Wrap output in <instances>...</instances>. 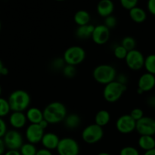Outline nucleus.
Here are the masks:
<instances>
[{"label": "nucleus", "instance_id": "c756f323", "mask_svg": "<svg viewBox=\"0 0 155 155\" xmlns=\"http://www.w3.org/2000/svg\"><path fill=\"white\" fill-rule=\"evenodd\" d=\"M62 73L66 78L71 79L75 77L77 74V68L73 65L66 64L62 70Z\"/></svg>", "mask_w": 155, "mask_h": 155}, {"label": "nucleus", "instance_id": "c9c22d12", "mask_svg": "<svg viewBox=\"0 0 155 155\" xmlns=\"http://www.w3.org/2000/svg\"><path fill=\"white\" fill-rule=\"evenodd\" d=\"M7 125L2 118L0 117V138L2 139L7 133Z\"/></svg>", "mask_w": 155, "mask_h": 155}, {"label": "nucleus", "instance_id": "a878e982", "mask_svg": "<svg viewBox=\"0 0 155 155\" xmlns=\"http://www.w3.org/2000/svg\"><path fill=\"white\" fill-rule=\"evenodd\" d=\"M37 151L36 145L29 142L24 143L19 150L21 155H36Z\"/></svg>", "mask_w": 155, "mask_h": 155}, {"label": "nucleus", "instance_id": "b1692460", "mask_svg": "<svg viewBox=\"0 0 155 155\" xmlns=\"http://www.w3.org/2000/svg\"><path fill=\"white\" fill-rule=\"evenodd\" d=\"M110 120V114L107 110H100L95 116V124L102 127L107 125Z\"/></svg>", "mask_w": 155, "mask_h": 155}, {"label": "nucleus", "instance_id": "aec40b11", "mask_svg": "<svg viewBox=\"0 0 155 155\" xmlns=\"http://www.w3.org/2000/svg\"><path fill=\"white\" fill-rule=\"evenodd\" d=\"M74 22L77 24L78 27L88 25L91 21V15L87 11L79 10L74 15Z\"/></svg>", "mask_w": 155, "mask_h": 155}, {"label": "nucleus", "instance_id": "79ce46f5", "mask_svg": "<svg viewBox=\"0 0 155 155\" xmlns=\"http://www.w3.org/2000/svg\"><path fill=\"white\" fill-rule=\"evenodd\" d=\"M4 155H21L19 151H15V150H8L5 153Z\"/></svg>", "mask_w": 155, "mask_h": 155}, {"label": "nucleus", "instance_id": "6e6552de", "mask_svg": "<svg viewBox=\"0 0 155 155\" xmlns=\"http://www.w3.org/2000/svg\"><path fill=\"white\" fill-rule=\"evenodd\" d=\"M5 147L8 150L19 151L24 145V139L21 133L17 130H11L7 131L3 137Z\"/></svg>", "mask_w": 155, "mask_h": 155}, {"label": "nucleus", "instance_id": "dca6fc26", "mask_svg": "<svg viewBox=\"0 0 155 155\" xmlns=\"http://www.w3.org/2000/svg\"><path fill=\"white\" fill-rule=\"evenodd\" d=\"M27 122V116L24 112H12L9 117V123L15 130L22 129L25 127Z\"/></svg>", "mask_w": 155, "mask_h": 155}, {"label": "nucleus", "instance_id": "f257e3e1", "mask_svg": "<svg viewBox=\"0 0 155 155\" xmlns=\"http://www.w3.org/2000/svg\"><path fill=\"white\" fill-rule=\"evenodd\" d=\"M44 119L49 124H57L64 122L68 115L66 106L60 101L49 103L42 110Z\"/></svg>", "mask_w": 155, "mask_h": 155}, {"label": "nucleus", "instance_id": "ea45409f", "mask_svg": "<svg viewBox=\"0 0 155 155\" xmlns=\"http://www.w3.org/2000/svg\"><path fill=\"white\" fill-rule=\"evenodd\" d=\"M5 142L3 141V139L0 138V155L5 154Z\"/></svg>", "mask_w": 155, "mask_h": 155}, {"label": "nucleus", "instance_id": "393cba45", "mask_svg": "<svg viewBox=\"0 0 155 155\" xmlns=\"http://www.w3.org/2000/svg\"><path fill=\"white\" fill-rule=\"evenodd\" d=\"M144 68L146 70L147 73L155 75V54H148L145 58Z\"/></svg>", "mask_w": 155, "mask_h": 155}, {"label": "nucleus", "instance_id": "7c9ffc66", "mask_svg": "<svg viewBox=\"0 0 155 155\" xmlns=\"http://www.w3.org/2000/svg\"><path fill=\"white\" fill-rule=\"evenodd\" d=\"M120 3L124 8L130 11L134 8L137 7L139 2L137 0H121Z\"/></svg>", "mask_w": 155, "mask_h": 155}, {"label": "nucleus", "instance_id": "4c0bfd02", "mask_svg": "<svg viewBox=\"0 0 155 155\" xmlns=\"http://www.w3.org/2000/svg\"><path fill=\"white\" fill-rule=\"evenodd\" d=\"M115 80L117 81L118 83H121V84L126 85V86H127V83L128 82V79H127V77L125 74H120V75L117 76Z\"/></svg>", "mask_w": 155, "mask_h": 155}, {"label": "nucleus", "instance_id": "2f4dec72", "mask_svg": "<svg viewBox=\"0 0 155 155\" xmlns=\"http://www.w3.org/2000/svg\"><path fill=\"white\" fill-rule=\"evenodd\" d=\"M120 155H140L137 148L133 146L124 147L120 151Z\"/></svg>", "mask_w": 155, "mask_h": 155}, {"label": "nucleus", "instance_id": "f8f14e48", "mask_svg": "<svg viewBox=\"0 0 155 155\" xmlns=\"http://www.w3.org/2000/svg\"><path fill=\"white\" fill-rule=\"evenodd\" d=\"M44 134V130L39 127V124H30L25 131L26 139L29 143L33 145L41 142Z\"/></svg>", "mask_w": 155, "mask_h": 155}, {"label": "nucleus", "instance_id": "4be33fe9", "mask_svg": "<svg viewBox=\"0 0 155 155\" xmlns=\"http://www.w3.org/2000/svg\"><path fill=\"white\" fill-rule=\"evenodd\" d=\"M95 26L92 25V24L78 27L76 30V36L79 39H89V37H92V35L95 30Z\"/></svg>", "mask_w": 155, "mask_h": 155}, {"label": "nucleus", "instance_id": "a19ab883", "mask_svg": "<svg viewBox=\"0 0 155 155\" xmlns=\"http://www.w3.org/2000/svg\"><path fill=\"white\" fill-rule=\"evenodd\" d=\"M48 124H48V123L47 122V121L45 120V119H44V120H42L41 121L40 123H39V127H40L42 129V130H45V129H46L47 127H48Z\"/></svg>", "mask_w": 155, "mask_h": 155}, {"label": "nucleus", "instance_id": "bb28decb", "mask_svg": "<svg viewBox=\"0 0 155 155\" xmlns=\"http://www.w3.org/2000/svg\"><path fill=\"white\" fill-rule=\"evenodd\" d=\"M121 45L128 51H132V50L136 49V42L135 39L132 36H125L121 41Z\"/></svg>", "mask_w": 155, "mask_h": 155}, {"label": "nucleus", "instance_id": "3c124183", "mask_svg": "<svg viewBox=\"0 0 155 155\" xmlns=\"http://www.w3.org/2000/svg\"><path fill=\"white\" fill-rule=\"evenodd\" d=\"M1 27H2V24H1V21H0V30H1Z\"/></svg>", "mask_w": 155, "mask_h": 155}, {"label": "nucleus", "instance_id": "0eeeda50", "mask_svg": "<svg viewBox=\"0 0 155 155\" xmlns=\"http://www.w3.org/2000/svg\"><path fill=\"white\" fill-rule=\"evenodd\" d=\"M56 150L58 155H79L80 145L73 138L64 137L61 139Z\"/></svg>", "mask_w": 155, "mask_h": 155}, {"label": "nucleus", "instance_id": "de8ad7c7", "mask_svg": "<svg viewBox=\"0 0 155 155\" xmlns=\"http://www.w3.org/2000/svg\"><path fill=\"white\" fill-rule=\"evenodd\" d=\"M137 93L139 94V95H142V94H143L144 93V92L142 90H141L140 89H139V88H138V89H137Z\"/></svg>", "mask_w": 155, "mask_h": 155}, {"label": "nucleus", "instance_id": "09e8293b", "mask_svg": "<svg viewBox=\"0 0 155 155\" xmlns=\"http://www.w3.org/2000/svg\"><path fill=\"white\" fill-rule=\"evenodd\" d=\"M97 155H111V154H109V153H107V152H101Z\"/></svg>", "mask_w": 155, "mask_h": 155}, {"label": "nucleus", "instance_id": "8fccbe9b", "mask_svg": "<svg viewBox=\"0 0 155 155\" xmlns=\"http://www.w3.org/2000/svg\"><path fill=\"white\" fill-rule=\"evenodd\" d=\"M2 94V88H1V86H0V95H1Z\"/></svg>", "mask_w": 155, "mask_h": 155}, {"label": "nucleus", "instance_id": "c85d7f7f", "mask_svg": "<svg viewBox=\"0 0 155 155\" xmlns=\"http://www.w3.org/2000/svg\"><path fill=\"white\" fill-rule=\"evenodd\" d=\"M127 54H128V51L121 45H117L114 48V54L116 58L120 59V60H123V59L125 60Z\"/></svg>", "mask_w": 155, "mask_h": 155}, {"label": "nucleus", "instance_id": "cd10ccee", "mask_svg": "<svg viewBox=\"0 0 155 155\" xmlns=\"http://www.w3.org/2000/svg\"><path fill=\"white\" fill-rule=\"evenodd\" d=\"M11 111L8 101L4 98L0 97V117L2 118L7 116Z\"/></svg>", "mask_w": 155, "mask_h": 155}, {"label": "nucleus", "instance_id": "39448f33", "mask_svg": "<svg viewBox=\"0 0 155 155\" xmlns=\"http://www.w3.org/2000/svg\"><path fill=\"white\" fill-rule=\"evenodd\" d=\"M86 55V51L83 47L72 45L65 50L63 54V58L66 64L76 67L84 61Z\"/></svg>", "mask_w": 155, "mask_h": 155}, {"label": "nucleus", "instance_id": "412c9836", "mask_svg": "<svg viewBox=\"0 0 155 155\" xmlns=\"http://www.w3.org/2000/svg\"><path fill=\"white\" fill-rule=\"evenodd\" d=\"M129 15H130V18H131L132 21L138 23V24L144 22L147 18L146 12L139 6L130 10L129 12Z\"/></svg>", "mask_w": 155, "mask_h": 155}, {"label": "nucleus", "instance_id": "c03bdc74", "mask_svg": "<svg viewBox=\"0 0 155 155\" xmlns=\"http://www.w3.org/2000/svg\"><path fill=\"white\" fill-rule=\"evenodd\" d=\"M148 104H149V105H151V106H154L155 105V98L154 97H151V98H150L148 100Z\"/></svg>", "mask_w": 155, "mask_h": 155}, {"label": "nucleus", "instance_id": "20e7f679", "mask_svg": "<svg viewBox=\"0 0 155 155\" xmlns=\"http://www.w3.org/2000/svg\"><path fill=\"white\" fill-rule=\"evenodd\" d=\"M127 89V86L126 85L121 84L114 80L104 86L103 89V97L107 102L114 103L122 97Z\"/></svg>", "mask_w": 155, "mask_h": 155}, {"label": "nucleus", "instance_id": "e433bc0d", "mask_svg": "<svg viewBox=\"0 0 155 155\" xmlns=\"http://www.w3.org/2000/svg\"><path fill=\"white\" fill-rule=\"evenodd\" d=\"M147 7L148 12L155 16V0H149L147 4Z\"/></svg>", "mask_w": 155, "mask_h": 155}, {"label": "nucleus", "instance_id": "9b49d317", "mask_svg": "<svg viewBox=\"0 0 155 155\" xmlns=\"http://www.w3.org/2000/svg\"><path fill=\"white\" fill-rule=\"evenodd\" d=\"M136 121L130 114H124L116 121V128L122 134H130L136 130Z\"/></svg>", "mask_w": 155, "mask_h": 155}, {"label": "nucleus", "instance_id": "1a4fd4ad", "mask_svg": "<svg viewBox=\"0 0 155 155\" xmlns=\"http://www.w3.org/2000/svg\"><path fill=\"white\" fill-rule=\"evenodd\" d=\"M145 59V58L140 51L134 49L128 51V54L125 58V62L130 70L139 71L144 68Z\"/></svg>", "mask_w": 155, "mask_h": 155}, {"label": "nucleus", "instance_id": "72a5a7b5", "mask_svg": "<svg viewBox=\"0 0 155 155\" xmlns=\"http://www.w3.org/2000/svg\"><path fill=\"white\" fill-rule=\"evenodd\" d=\"M130 115L133 117V120H135L136 121V122L145 117L144 116V111L142 110V109L139 108V107H136V108H134L133 110H132Z\"/></svg>", "mask_w": 155, "mask_h": 155}, {"label": "nucleus", "instance_id": "58836bf2", "mask_svg": "<svg viewBox=\"0 0 155 155\" xmlns=\"http://www.w3.org/2000/svg\"><path fill=\"white\" fill-rule=\"evenodd\" d=\"M36 155H52V153H51V151H49V150L43 148L38 150Z\"/></svg>", "mask_w": 155, "mask_h": 155}, {"label": "nucleus", "instance_id": "a18cd8bd", "mask_svg": "<svg viewBox=\"0 0 155 155\" xmlns=\"http://www.w3.org/2000/svg\"><path fill=\"white\" fill-rule=\"evenodd\" d=\"M144 155H155V148L154 149L150 150V151H145Z\"/></svg>", "mask_w": 155, "mask_h": 155}, {"label": "nucleus", "instance_id": "f704fd0d", "mask_svg": "<svg viewBox=\"0 0 155 155\" xmlns=\"http://www.w3.org/2000/svg\"><path fill=\"white\" fill-rule=\"evenodd\" d=\"M117 18L114 16H113V15H110V16H108L104 18V24L108 29H112L115 27L117 26Z\"/></svg>", "mask_w": 155, "mask_h": 155}, {"label": "nucleus", "instance_id": "f3484780", "mask_svg": "<svg viewBox=\"0 0 155 155\" xmlns=\"http://www.w3.org/2000/svg\"><path fill=\"white\" fill-rule=\"evenodd\" d=\"M97 12L102 18L110 16L114 11V4L111 0H101L97 5Z\"/></svg>", "mask_w": 155, "mask_h": 155}, {"label": "nucleus", "instance_id": "37998d69", "mask_svg": "<svg viewBox=\"0 0 155 155\" xmlns=\"http://www.w3.org/2000/svg\"><path fill=\"white\" fill-rule=\"evenodd\" d=\"M9 73V71L8 69L6 67H3V68L2 69V71H1V75L2 76H7L8 74Z\"/></svg>", "mask_w": 155, "mask_h": 155}, {"label": "nucleus", "instance_id": "473e14b6", "mask_svg": "<svg viewBox=\"0 0 155 155\" xmlns=\"http://www.w3.org/2000/svg\"><path fill=\"white\" fill-rule=\"evenodd\" d=\"M66 63H65L64 60L63 58H57L54 59L53 61L51 62V67L55 71H58V70H63L64 68Z\"/></svg>", "mask_w": 155, "mask_h": 155}, {"label": "nucleus", "instance_id": "4468645a", "mask_svg": "<svg viewBox=\"0 0 155 155\" xmlns=\"http://www.w3.org/2000/svg\"><path fill=\"white\" fill-rule=\"evenodd\" d=\"M155 86V76L149 73L142 74L138 80V88L144 92L152 90Z\"/></svg>", "mask_w": 155, "mask_h": 155}, {"label": "nucleus", "instance_id": "ddd939ff", "mask_svg": "<svg viewBox=\"0 0 155 155\" xmlns=\"http://www.w3.org/2000/svg\"><path fill=\"white\" fill-rule=\"evenodd\" d=\"M110 29L107 28L104 24H98L95 27L92 39L97 45H104L110 39Z\"/></svg>", "mask_w": 155, "mask_h": 155}, {"label": "nucleus", "instance_id": "6ab92c4d", "mask_svg": "<svg viewBox=\"0 0 155 155\" xmlns=\"http://www.w3.org/2000/svg\"><path fill=\"white\" fill-rule=\"evenodd\" d=\"M138 145L145 151L155 148V139L154 136H140L138 140Z\"/></svg>", "mask_w": 155, "mask_h": 155}, {"label": "nucleus", "instance_id": "2eb2a0df", "mask_svg": "<svg viewBox=\"0 0 155 155\" xmlns=\"http://www.w3.org/2000/svg\"><path fill=\"white\" fill-rule=\"evenodd\" d=\"M60 140L61 139H59L58 135L49 132V133H46L44 134L42 141H41V143H42L44 148L51 151V150L57 149Z\"/></svg>", "mask_w": 155, "mask_h": 155}, {"label": "nucleus", "instance_id": "49530a36", "mask_svg": "<svg viewBox=\"0 0 155 155\" xmlns=\"http://www.w3.org/2000/svg\"><path fill=\"white\" fill-rule=\"evenodd\" d=\"M3 67H4V65H3V63L2 61V60L0 59V75H1V71H2V69L3 68Z\"/></svg>", "mask_w": 155, "mask_h": 155}, {"label": "nucleus", "instance_id": "9d476101", "mask_svg": "<svg viewBox=\"0 0 155 155\" xmlns=\"http://www.w3.org/2000/svg\"><path fill=\"white\" fill-rule=\"evenodd\" d=\"M136 130L140 136L155 135V120L150 117H144L136 122Z\"/></svg>", "mask_w": 155, "mask_h": 155}, {"label": "nucleus", "instance_id": "a211bd4d", "mask_svg": "<svg viewBox=\"0 0 155 155\" xmlns=\"http://www.w3.org/2000/svg\"><path fill=\"white\" fill-rule=\"evenodd\" d=\"M26 116L27 121H29L30 124H39L42 120H44L43 112L38 107H29L27 110Z\"/></svg>", "mask_w": 155, "mask_h": 155}, {"label": "nucleus", "instance_id": "7ed1b4c3", "mask_svg": "<svg viewBox=\"0 0 155 155\" xmlns=\"http://www.w3.org/2000/svg\"><path fill=\"white\" fill-rule=\"evenodd\" d=\"M92 77L97 83L106 86L116 80L117 71L112 65L103 64L95 67L92 72Z\"/></svg>", "mask_w": 155, "mask_h": 155}, {"label": "nucleus", "instance_id": "423d86ee", "mask_svg": "<svg viewBox=\"0 0 155 155\" xmlns=\"http://www.w3.org/2000/svg\"><path fill=\"white\" fill-rule=\"evenodd\" d=\"M104 136V130L102 127L95 124H90L83 129L81 137L83 142L87 144H95L100 142Z\"/></svg>", "mask_w": 155, "mask_h": 155}, {"label": "nucleus", "instance_id": "5701e85b", "mask_svg": "<svg viewBox=\"0 0 155 155\" xmlns=\"http://www.w3.org/2000/svg\"><path fill=\"white\" fill-rule=\"evenodd\" d=\"M64 126L69 130H75L80 127L81 124L80 117L77 114H70L67 115L66 118L64 120Z\"/></svg>", "mask_w": 155, "mask_h": 155}, {"label": "nucleus", "instance_id": "f03ea898", "mask_svg": "<svg viewBox=\"0 0 155 155\" xmlns=\"http://www.w3.org/2000/svg\"><path fill=\"white\" fill-rule=\"evenodd\" d=\"M8 101L12 112H24L30 107L31 98L27 91L17 89L10 94Z\"/></svg>", "mask_w": 155, "mask_h": 155}]
</instances>
